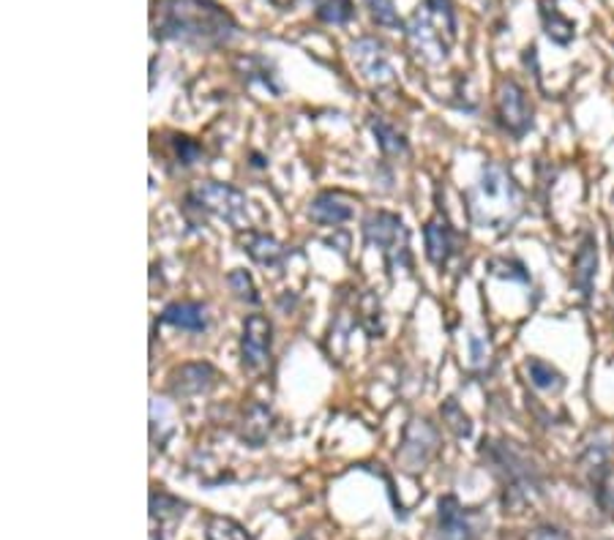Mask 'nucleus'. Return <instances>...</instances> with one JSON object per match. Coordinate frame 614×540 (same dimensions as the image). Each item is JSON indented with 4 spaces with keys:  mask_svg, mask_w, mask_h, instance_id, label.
Listing matches in <instances>:
<instances>
[{
    "mask_svg": "<svg viewBox=\"0 0 614 540\" xmlns=\"http://www.w3.org/2000/svg\"><path fill=\"white\" fill-rule=\"evenodd\" d=\"M309 218L318 224H342L353 218V207H350L348 200L342 197L339 192H323L312 200L309 205Z\"/></svg>",
    "mask_w": 614,
    "mask_h": 540,
    "instance_id": "obj_16",
    "label": "nucleus"
},
{
    "mask_svg": "<svg viewBox=\"0 0 614 540\" xmlns=\"http://www.w3.org/2000/svg\"><path fill=\"white\" fill-rule=\"evenodd\" d=\"M437 429H434L429 420H410V426L404 429L402 448H399L396 461L402 465V470L419 472L429 465V459L437 450Z\"/></svg>",
    "mask_w": 614,
    "mask_h": 540,
    "instance_id": "obj_7",
    "label": "nucleus"
},
{
    "mask_svg": "<svg viewBox=\"0 0 614 540\" xmlns=\"http://www.w3.org/2000/svg\"><path fill=\"white\" fill-rule=\"evenodd\" d=\"M595 268H598V246H595L593 235H584V241L576 248L574 257V287L584 300H590L595 284Z\"/></svg>",
    "mask_w": 614,
    "mask_h": 540,
    "instance_id": "obj_14",
    "label": "nucleus"
},
{
    "mask_svg": "<svg viewBox=\"0 0 614 540\" xmlns=\"http://www.w3.org/2000/svg\"><path fill=\"white\" fill-rule=\"evenodd\" d=\"M276 3H282V0H276Z\"/></svg>",
    "mask_w": 614,
    "mask_h": 540,
    "instance_id": "obj_33",
    "label": "nucleus"
},
{
    "mask_svg": "<svg viewBox=\"0 0 614 540\" xmlns=\"http://www.w3.org/2000/svg\"><path fill=\"white\" fill-rule=\"evenodd\" d=\"M484 349H481V344H479V338H473V360L475 364H484Z\"/></svg>",
    "mask_w": 614,
    "mask_h": 540,
    "instance_id": "obj_32",
    "label": "nucleus"
},
{
    "mask_svg": "<svg viewBox=\"0 0 614 540\" xmlns=\"http://www.w3.org/2000/svg\"><path fill=\"white\" fill-rule=\"evenodd\" d=\"M492 461L505 480V513H522L524 506L541 495V480L527 456L514 448V442H500L492 448Z\"/></svg>",
    "mask_w": 614,
    "mask_h": 540,
    "instance_id": "obj_4",
    "label": "nucleus"
},
{
    "mask_svg": "<svg viewBox=\"0 0 614 540\" xmlns=\"http://www.w3.org/2000/svg\"><path fill=\"white\" fill-rule=\"evenodd\" d=\"M489 273H492V276H500V278H516V282H530L524 265L509 263V259H494V263H489Z\"/></svg>",
    "mask_w": 614,
    "mask_h": 540,
    "instance_id": "obj_29",
    "label": "nucleus"
},
{
    "mask_svg": "<svg viewBox=\"0 0 614 540\" xmlns=\"http://www.w3.org/2000/svg\"><path fill=\"white\" fill-rule=\"evenodd\" d=\"M238 26L224 6L213 0H157L153 35L194 47H219L235 35Z\"/></svg>",
    "mask_w": 614,
    "mask_h": 540,
    "instance_id": "obj_1",
    "label": "nucleus"
},
{
    "mask_svg": "<svg viewBox=\"0 0 614 540\" xmlns=\"http://www.w3.org/2000/svg\"><path fill=\"white\" fill-rule=\"evenodd\" d=\"M369 11H372L374 22L383 28H399L402 22H399L396 14V6H393V0H366Z\"/></svg>",
    "mask_w": 614,
    "mask_h": 540,
    "instance_id": "obj_27",
    "label": "nucleus"
},
{
    "mask_svg": "<svg viewBox=\"0 0 614 540\" xmlns=\"http://www.w3.org/2000/svg\"><path fill=\"white\" fill-rule=\"evenodd\" d=\"M527 377L530 383L535 385L538 390H546V394H557V390L565 388V377L554 369L552 364L541 358H530L527 360Z\"/></svg>",
    "mask_w": 614,
    "mask_h": 540,
    "instance_id": "obj_19",
    "label": "nucleus"
},
{
    "mask_svg": "<svg viewBox=\"0 0 614 540\" xmlns=\"http://www.w3.org/2000/svg\"><path fill=\"white\" fill-rule=\"evenodd\" d=\"M595 491H598L601 508H604L606 513H612V516H614V472H606L604 483H601Z\"/></svg>",
    "mask_w": 614,
    "mask_h": 540,
    "instance_id": "obj_30",
    "label": "nucleus"
},
{
    "mask_svg": "<svg viewBox=\"0 0 614 540\" xmlns=\"http://www.w3.org/2000/svg\"><path fill=\"white\" fill-rule=\"evenodd\" d=\"M437 538L440 540H475L479 538V524L475 516L456 497H443L437 506Z\"/></svg>",
    "mask_w": 614,
    "mask_h": 540,
    "instance_id": "obj_11",
    "label": "nucleus"
},
{
    "mask_svg": "<svg viewBox=\"0 0 614 540\" xmlns=\"http://www.w3.org/2000/svg\"><path fill=\"white\" fill-rule=\"evenodd\" d=\"M273 344V325L265 314H249L241 336V366L243 371H260L268 366Z\"/></svg>",
    "mask_w": 614,
    "mask_h": 540,
    "instance_id": "obj_8",
    "label": "nucleus"
},
{
    "mask_svg": "<svg viewBox=\"0 0 614 540\" xmlns=\"http://www.w3.org/2000/svg\"><path fill=\"white\" fill-rule=\"evenodd\" d=\"M464 200H467V213L475 227L492 230V233H505L514 227L524 207L522 189L509 167H503L500 162L484 164L479 183L467 189Z\"/></svg>",
    "mask_w": 614,
    "mask_h": 540,
    "instance_id": "obj_2",
    "label": "nucleus"
},
{
    "mask_svg": "<svg viewBox=\"0 0 614 540\" xmlns=\"http://www.w3.org/2000/svg\"><path fill=\"white\" fill-rule=\"evenodd\" d=\"M172 151H175V159L183 164V167H192V164L200 162L202 156V147L197 145L192 136H183V134L172 136Z\"/></svg>",
    "mask_w": 614,
    "mask_h": 540,
    "instance_id": "obj_26",
    "label": "nucleus"
},
{
    "mask_svg": "<svg viewBox=\"0 0 614 540\" xmlns=\"http://www.w3.org/2000/svg\"><path fill=\"white\" fill-rule=\"evenodd\" d=\"M497 121L511 136H524L533 123V110L527 104V93L516 80H503L497 91Z\"/></svg>",
    "mask_w": 614,
    "mask_h": 540,
    "instance_id": "obj_9",
    "label": "nucleus"
},
{
    "mask_svg": "<svg viewBox=\"0 0 614 540\" xmlns=\"http://www.w3.org/2000/svg\"><path fill=\"white\" fill-rule=\"evenodd\" d=\"M318 17L328 26H348L355 17L353 0H318Z\"/></svg>",
    "mask_w": 614,
    "mask_h": 540,
    "instance_id": "obj_23",
    "label": "nucleus"
},
{
    "mask_svg": "<svg viewBox=\"0 0 614 540\" xmlns=\"http://www.w3.org/2000/svg\"><path fill=\"white\" fill-rule=\"evenodd\" d=\"M372 132L378 136V145L385 156H404L407 153V140L383 118H372Z\"/></svg>",
    "mask_w": 614,
    "mask_h": 540,
    "instance_id": "obj_21",
    "label": "nucleus"
},
{
    "mask_svg": "<svg viewBox=\"0 0 614 540\" xmlns=\"http://www.w3.org/2000/svg\"><path fill=\"white\" fill-rule=\"evenodd\" d=\"M183 513H187V506L175 497L164 495V491L151 497V524L159 521V532H164L167 527H175L183 519Z\"/></svg>",
    "mask_w": 614,
    "mask_h": 540,
    "instance_id": "obj_18",
    "label": "nucleus"
},
{
    "mask_svg": "<svg viewBox=\"0 0 614 540\" xmlns=\"http://www.w3.org/2000/svg\"><path fill=\"white\" fill-rule=\"evenodd\" d=\"M254 67H258V63H254V55L238 58V69H243V80H246V82H260V85L265 88L268 93L279 96V93H282V85H279L276 74H273V69L268 67L265 58H260V69H254Z\"/></svg>",
    "mask_w": 614,
    "mask_h": 540,
    "instance_id": "obj_20",
    "label": "nucleus"
},
{
    "mask_svg": "<svg viewBox=\"0 0 614 540\" xmlns=\"http://www.w3.org/2000/svg\"><path fill=\"white\" fill-rule=\"evenodd\" d=\"M219 385V371L211 364H187L181 369L172 371L170 390L178 399H187V396H200L208 394Z\"/></svg>",
    "mask_w": 614,
    "mask_h": 540,
    "instance_id": "obj_12",
    "label": "nucleus"
},
{
    "mask_svg": "<svg viewBox=\"0 0 614 540\" xmlns=\"http://www.w3.org/2000/svg\"><path fill=\"white\" fill-rule=\"evenodd\" d=\"M363 235H366L369 246H378L380 252H383L391 276L410 268V235L396 213H372V216L363 222Z\"/></svg>",
    "mask_w": 614,
    "mask_h": 540,
    "instance_id": "obj_6",
    "label": "nucleus"
},
{
    "mask_svg": "<svg viewBox=\"0 0 614 540\" xmlns=\"http://www.w3.org/2000/svg\"><path fill=\"white\" fill-rule=\"evenodd\" d=\"M527 540H571V536L565 530H560V527L541 524V527H535L533 532H530Z\"/></svg>",
    "mask_w": 614,
    "mask_h": 540,
    "instance_id": "obj_31",
    "label": "nucleus"
},
{
    "mask_svg": "<svg viewBox=\"0 0 614 540\" xmlns=\"http://www.w3.org/2000/svg\"><path fill=\"white\" fill-rule=\"evenodd\" d=\"M350 58H353L355 69L361 71V77L366 82L385 85V82L393 80L391 58H389V52H385L383 41L372 39V35L355 39L353 47H350Z\"/></svg>",
    "mask_w": 614,
    "mask_h": 540,
    "instance_id": "obj_10",
    "label": "nucleus"
},
{
    "mask_svg": "<svg viewBox=\"0 0 614 540\" xmlns=\"http://www.w3.org/2000/svg\"><path fill=\"white\" fill-rule=\"evenodd\" d=\"M162 323L189 330V334H202L208 330V308L194 300H175L162 312Z\"/></svg>",
    "mask_w": 614,
    "mask_h": 540,
    "instance_id": "obj_15",
    "label": "nucleus"
},
{
    "mask_svg": "<svg viewBox=\"0 0 614 540\" xmlns=\"http://www.w3.org/2000/svg\"><path fill=\"white\" fill-rule=\"evenodd\" d=\"M541 20H544L546 35H550L552 41H557V44H568V41L574 39V22H571L568 17L560 14L554 6L544 3V9H541Z\"/></svg>",
    "mask_w": 614,
    "mask_h": 540,
    "instance_id": "obj_22",
    "label": "nucleus"
},
{
    "mask_svg": "<svg viewBox=\"0 0 614 540\" xmlns=\"http://www.w3.org/2000/svg\"><path fill=\"white\" fill-rule=\"evenodd\" d=\"M205 540H252V538H249V532L243 530L241 524H235L232 519L213 516V519H208Z\"/></svg>",
    "mask_w": 614,
    "mask_h": 540,
    "instance_id": "obj_24",
    "label": "nucleus"
},
{
    "mask_svg": "<svg viewBox=\"0 0 614 540\" xmlns=\"http://www.w3.org/2000/svg\"><path fill=\"white\" fill-rule=\"evenodd\" d=\"M443 418L449 424V429L456 431V437H470L473 435V426H470V418L462 412V407L456 401L449 399V405L443 407Z\"/></svg>",
    "mask_w": 614,
    "mask_h": 540,
    "instance_id": "obj_28",
    "label": "nucleus"
},
{
    "mask_svg": "<svg viewBox=\"0 0 614 540\" xmlns=\"http://www.w3.org/2000/svg\"><path fill=\"white\" fill-rule=\"evenodd\" d=\"M410 47L426 63H443L456 41V17L451 0H421L404 26Z\"/></svg>",
    "mask_w": 614,
    "mask_h": 540,
    "instance_id": "obj_3",
    "label": "nucleus"
},
{
    "mask_svg": "<svg viewBox=\"0 0 614 540\" xmlns=\"http://www.w3.org/2000/svg\"><path fill=\"white\" fill-rule=\"evenodd\" d=\"M189 205L197 207L200 213L219 218V222L230 224V227L243 230L249 224V203L235 186L219 181L197 183L189 192Z\"/></svg>",
    "mask_w": 614,
    "mask_h": 540,
    "instance_id": "obj_5",
    "label": "nucleus"
},
{
    "mask_svg": "<svg viewBox=\"0 0 614 540\" xmlns=\"http://www.w3.org/2000/svg\"><path fill=\"white\" fill-rule=\"evenodd\" d=\"M227 284H230L232 293H235L241 300H246V304H258L260 300L252 276H249L246 271H232L230 276H227Z\"/></svg>",
    "mask_w": 614,
    "mask_h": 540,
    "instance_id": "obj_25",
    "label": "nucleus"
},
{
    "mask_svg": "<svg viewBox=\"0 0 614 540\" xmlns=\"http://www.w3.org/2000/svg\"><path fill=\"white\" fill-rule=\"evenodd\" d=\"M423 237H426V257L432 259L434 268L449 265L453 252H456V233H453L449 218H445L443 213H437V216L426 224V230H423Z\"/></svg>",
    "mask_w": 614,
    "mask_h": 540,
    "instance_id": "obj_13",
    "label": "nucleus"
},
{
    "mask_svg": "<svg viewBox=\"0 0 614 540\" xmlns=\"http://www.w3.org/2000/svg\"><path fill=\"white\" fill-rule=\"evenodd\" d=\"M241 246H243V252L254 259V263L262 265V268H279V265L284 263V257H288V248H284L282 243L273 241V237H268V235H260V233L243 235Z\"/></svg>",
    "mask_w": 614,
    "mask_h": 540,
    "instance_id": "obj_17",
    "label": "nucleus"
}]
</instances>
